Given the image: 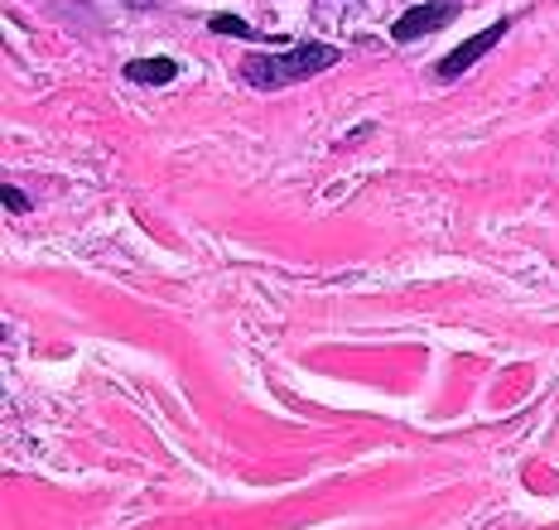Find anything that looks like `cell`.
I'll list each match as a JSON object with an SVG mask.
<instances>
[{"mask_svg": "<svg viewBox=\"0 0 559 530\" xmlns=\"http://www.w3.org/2000/svg\"><path fill=\"white\" fill-rule=\"evenodd\" d=\"M453 15H459V0H425V5H411L401 20H395L391 39L395 44H411V39H419V34L444 29Z\"/></svg>", "mask_w": 559, "mask_h": 530, "instance_id": "cell-2", "label": "cell"}, {"mask_svg": "<svg viewBox=\"0 0 559 530\" xmlns=\"http://www.w3.org/2000/svg\"><path fill=\"white\" fill-rule=\"evenodd\" d=\"M0 203H5V213H29V198L15 189V183H5V189H0Z\"/></svg>", "mask_w": 559, "mask_h": 530, "instance_id": "cell-6", "label": "cell"}, {"mask_svg": "<svg viewBox=\"0 0 559 530\" xmlns=\"http://www.w3.org/2000/svg\"><path fill=\"white\" fill-rule=\"evenodd\" d=\"M179 77V63L174 59H135L126 63V83H140V87H165Z\"/></svg>", "mask_w": 559, "mask_h": 530, "instance_id": "cell-4", "label": "cell"}, {"mask_svg": "<svg viewBox=\"0 0 559 530\" xmlns=\"http://www.w3.org/2000/svg\"><path fill=\"white\" fill-rule=\"evenodd\" d=\"M213 34H231V39H255V29L237 15H213Z\"/></svg>", "mask_w": 559, "mask_h": 530, "instance_id": "cell-5", "label": "cell"}, {"mask_svg": "<svg viewBox=\"0 0 559 530\" xmlns=\"http://www.w3.org/2000/svg\"><path fill=\"white\" fill-rule=\"evenodd\" d=\"M502 34H507V20H497V25H487L483 34H473L468 44H459V49H453L449 59L439 63V77H444V83H453V77H459V73H468V68H473L477 59H483V53L492 49V44L502 39Z\"/></svg>", "mask_w": 559, "mask_h": 530, "instance_id": "cell-3", "label": "cell"}, {"mask_svg": "<svg viewBox=\"0 0 559 530\" xmlns=\"http://www.w3.org/2000/svg\"><path fill=\"white\" fill-rule=\"evenodd\" d=\"M337 63V49L333 44H295V49L285 53H251L247 63H241V73H247V83L255 87H289V83H305V77L323 73V68Z\"/></svg>", "mask_w": 559, "mask_h": 530, "instance_id": "cell-1", "label": "cell"}]
</instances>
